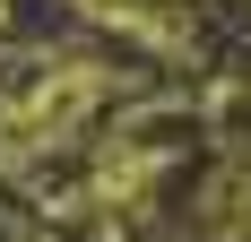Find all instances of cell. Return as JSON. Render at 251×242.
<instances>
[{
  "instance_id": "obj_1",
  "label": "cell",
  "mask_w": 251,
  "mask_h": 242,
  "mask_svg": "<svg viewBox=\"0 0 251 242\" xmlns=\"http://www.w3.org/2000/svg\"><path fill=\"white\" fill-rule=\"evenodd\" d=\"M122 113V70L96 52H35L26 87L0 96V182L35 191L44 173L96 147V130Z\"/></svg>"
},
{
  "instance_id": "obj_2",
  "label": "cell",
  "mask_w": 251,
  "mask_h": 242,
  "mask_svg": "<svg viewBox=\"0 0 251 242\" xmlns=\"http://www.w3.org/2000/svg\"><path fill=\"white\" fill-rule=\"evenodd\" d=\"M191 234L200 242H251V139H226L217 165L191 191Z\"/></svg>"
}]
</instances>
